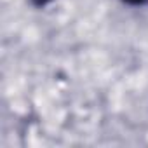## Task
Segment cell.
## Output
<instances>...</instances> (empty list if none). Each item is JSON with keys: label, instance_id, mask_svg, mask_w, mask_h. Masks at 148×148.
I'll use <instances>...</instances> for the list:
<instances>
[{"label": "cell", "instance_id": "6da1fadb", "mask_svg": "<svg viewBox=\"0 0 148 148\" xmlns=\"http://www.w3.org/2000/svg\"><path fill=\"white\" fill-rule=\"evenodd\" d=\"M127 2H131V4H141L143 0H127Z\"/></svg>", "mask_w": 148, "mask_h": 148}, {"label": "cell", "instance_id": "7a4b0ae2", "mask_svg": "<svg viewBox=\"0 0 148 148\" xmlns=\"http://www.w3.org/2000/svg\"><path fill=\"white\" fill-rule=\"evenodd\" d=\"M35 2H37V4H45L47 0H35Z\"/></svg>", "mask_w": 148, "mask_h": 148}]
</instances>
